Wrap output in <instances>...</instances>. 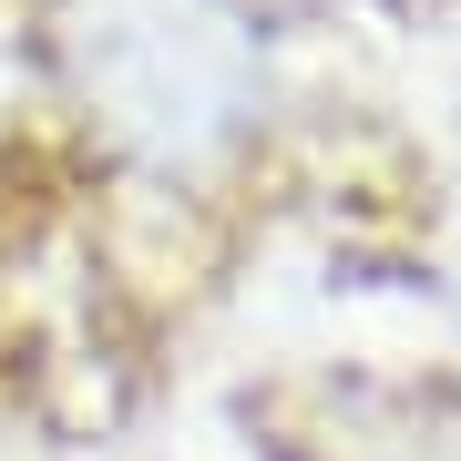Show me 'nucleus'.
Returning a JSON list of instances; mask_svg holds the SVG:
<instances>
[{
    "instance_id": "f257e3e1",
    "label": "nucleus",
    "mask_w": 461,
    "mask_h": 461,
    "mask_svg": "<svg viewBox=\"0 0 461 461\" xmlns=\"http://www.w3.org/2000/svg\"><path fill=\"white\" fill-rule=\"evenodd\" d=\"M83 83L113 103V123L133 144L195 165V154L236 144V123L257 103V62L236 41V21H215L205 0H93Z\"/></svg>"
}]
</instances>
